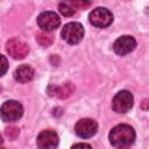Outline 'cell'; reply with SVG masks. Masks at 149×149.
Returning a JSON list of instances; mask_svg holds the SVG:
<instances>
[{"label":"cell","instance_id":"obj_1","mask_svg":"<svg viewBox=\"0 0 149 149\" xmlns=\"http://www.w3.org/2000/svg\"><path fill=\"white\" fill-rule=\"evenodd\" d=\"M135 140V132L128 125H118L109 133V142L118 148H126Z\"/></svg>","mask_w":149,"mask_h":149},{"label":"cell","instance_id":"obj_2","mask_svg":"<svg viewBox=\"0 0 149 149\" xmlns=\"http://www.w3.org/2000/svg\"><path fill=\"white\" fill-rule=\"evenodd\" d=\"M23 114L22 105L15 100H8L2 104L0 108V116L6 122H13L19 120Z\"/></svg>","mask_w":149,"mask_h":149},{"label":"cell","instance_id":"obj_3","mask_svg":"<svg viewBox=\"0 0 149 149\" xmlns=\"http://www.w3.org/2000/svg\"><path fill=\"white\" fill-rule=\"evenodd\" d=\"M62 37L70 44H76L84 37V28L78 22H70L62 29Z\"/></svg>","mask_w":149,"mask_h":149},{"label":"cell","instance_id":"obj_4","mask_svg":"<svg viewBox=\"0 0 149 149\" xmlns=\"http://www.w3.org/2000/svg\"><path fill=\"white\" fill-rule=\"evenodd\" d=\"M133 106V95L128 91H120L112 101V107L116 113H126Z\"/></svg>","mask_w":149,"mask_h":149},{"label":"cell","instance_id":"obj_5","mask_svg":"<svg viewBox=\"0 0 149 149\" xmlns=\"http://www.w3.org/2000/svg\"><path fill=\"white\" fill-rule=\"evenodd\" d=\"M112 21H113V15L106 8L98 7L90 13V22L98 28H105L109 26Z\"/></svg>","mask_w":149,"mask_h":149},{"label":"cell","instance_id":"obj_6","mask_svg":"<svg viewBox=\"0 0 149 149\" xmlns=\"http://www.w3.org/2000/svg\"><path fill=\"white\" fill-rule=\"evenodd\" d=\"M7 52L9 54L10 57L14 59H23L28 52H29V47L26 42L21 41L20 38H12L7 42L6 44Z\"/></svg>","mask_w":149,"mask_h":149},{"label":"cell","instance_id":"obj_7","mask_svg":"<svg viewBox=\"0 0 149 149\" xmlns=\"http://www.w3.org/2000/svg\"><path fill=\"white\" fill-rule=\"evenodd\" d=\"M37 23L43 31H52L61 23L59 16L55 12H43L37 17Z\"/></svg>","mask_w":149,"mask_h":149},{"label":"cell","instance_id":"obj_8","mask_svg":"<svg viewBox=\"0 0 149 149\" xmlns=\"http://www.w3.org/2000/svg\"><path fill=\"white\" fill-rule=\"evenodd\" d=\"M98 130V125L92 119H81L74 126V132L79 137L87 139L93 136Z\"/></svg>","mask_w":149,"mask_h":149},{"label":"cell","instance_id":"obj_9","mask_svg":"<svg viewBox=\"0 0 149 149\" xmlns=\"http://www.w3.org/2000/svg\"><path fill=\"white\" fill-rule=\"evenodd\" d=\"M36 144L38 149H55L58 144V136L54 130H43L38 134Z\"/></svg>","mask_w":149,"mask_h":149},{"label":"cell","instance_id":"obj_10","mask_svg":"<svg viewBox=\"0 0 149 149\" xmlns=\"http://www.w3.org/2000/svg\"><path fill=\"white\" fill-rule=\"evenodd\" d=\"M135 47H136V41L134 40V37L128 36V35H125V36L119 37L114 42V44H113L114 51L118 55H121V56L132 52L135 49Z\"/></svg>","mask_w":149,"mask_h":149},{"label":"cell","instance_id":"obj_11","mask_svg":"<svg viewBox=\"0 0 149 149\" xmlns=\"http://www.w3.org/2000/svg\"><path fill=\"white\" fill-rule=\"evenodd\" d=\"M14 78L19 83H28L34 78V70L29 65H20L14 72Z\"/></svg>","mask_w":149,"mask_h":149},{"label":"cell","instance_id":"obj_12","mask_svg":"<svg viewBox=\"0 0 149 149\" xmlns=\"http://www.w3.org/2000/svg\"><path fill=\"white\" fill-rule=\"evenodd\" d=\"M54 88H55V91L51 92L50 94L57 95V97H59V98H68V97L73 92V90H74V87L72 86L71 83H65V84H63L62 86H57V87L54 86Z\"/></svg>","mask_w":149,"mask_h":149},{"label":"cell","instance_id":"obj_13","mask_svg":"<svg viewBox=\"0 0 149 149\" xmlns=\"http://www.w3.org/2000/svg\"><path fill=\"white\" fill-rule=\"evenodd\" d=\"M36 41L42 47H49L52 43V36L50 34H48L47 31H41L36 35Z\"/></svg>","mask_w":149,"mask_h":149},{"label":"cell","instance_id":"obj_14","mask_svg":"<svg viewBox=\"0 0 149 149\" xmlns=\"http://www.w3.org/2000/svg\"><path fill=\"white\" fill-rule=\"evenodd\" d=\"M58 8H59V12L64 16H71L76 12V9L72 7V5L70 2H61L59 6H58Z\"/></svg>","mask_w":149,"mask_h":149},{"label":"cell","instance_id":"obj_15","mask_svg":"<svg viewBox=\"0 0 149 149\" xmlns=\"http://www.w3.org/2000/svg\"><path fill=\"white\" fill-rule=\"evenodd\" d=\"M8 69V62H7V58L2 55H0V77L3 76L6 73Z\"/></svg>","mask_w":149,"mask_h":149},{"label":"cell","instance_id":"obj_16","mask_svg":"<svg viewBox=\"0 0 149 149\" xmlns=\"http://www.w3.org/2000/svg\"><path fill=\"white\" fill-rule=\"evenodd\" d=\"M6 135H7L9 139H12V140L16 139V136L19 135V128H16V127H14V126H10V127L6 128Z\"/></svg>","mask_w":149,"mask_h":149},{"label":"cell","instance_id":"obj_17","mask_svg":"<svg viewBox=\"0 0 149 149\" xmlns=\"http://www.w3.org/2000/svg\"><path fill=\"white\" fill-rule=\"evenodd\" d=\"M71 5H73L74 7H81V8H85V7H88L91 5V2H83V1H72L70 2Z\"/></svg>","mask_w":149,"mask_h":149},{"label":"cell","instance_id":"obj_18","mask_svg":"<svg viewBox=\"0 0 149 149\" xmlns=\"http://www.w3.org/2000/svg\"><path fill=\"white\" fill-rule=\"evenodd\" d=\"M71 149H92V148H91V146L87 144V143H77V144L72 146Z\"/></svg>","mask_w":149,"mask_h":149},{"label":"cell","instance_id":"obj_19","mask_svg":"<svg viewBox=\"0 0 149 149\" xmlns=\"http://www.w3.org/2000/svg\"><path fill=\"white\" fill-rule=\"evenodd\" d=\"M2 144V136H1V134H0V146Z\"/></svg>","mask_w":149,"mask_h":149},{"label":"cell","instance_id":"obj_20","mask_svg":"<svg viewBox=\"0 0 149 149\" xmlns=\"http://www.w3.org/2000/svg\"><path fill=\"white\" fill-rule=\"evenodd\" d=\"M120 149H127V148H120Z\"/></svg>","mask_w":149,"mask_h":149},{"label":"cell","instance_id":"obj_21","mask_svg":"<svg viewBox=\"0 0 149 149\" xmlns=\"http://www.w3.org/2000/svg\"><path fill=\"white\" fill-rule=\"evenodd\" d=\"M0 149H3V148H1V147H0Z\"/></svg>","mask_w":149,"mask_h":149}]
</instances>
